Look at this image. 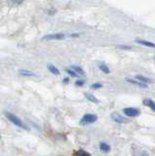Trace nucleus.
<instances>
[{
  "mask_svg": "<svg viewBox=\"0 0 155 156\" xmlns=\"http://www.w3.org/2000/svg\"><path fill=\"white\" fill-rule=\"evenodd\" d=\"M98 120V116L95 114H85L83 116V118L81 119V121H80V124L81 125H87V124H91V123H94V122H96Z\"/></svg>",
  "mask_w": 155,
  "mask_h": 156,
  "instance_id": "f257e3e1",
  "label": "nucleus"
},
{
  "mask_svg": "<svg viewBox=\"0 0 155 156\" xmlns=\"http://www.w3.org/2000/svg\"><path fill=\"white\" fill-rule=\"evenodd\" d=\"M6 116H7V118L9 119L10 121L12 122L13 124H15L16 126H18V127H21V128H25L23 123L21 121V119L17 117L16 115L10 113V112H6Z\"/></svg>",
  "mask_w": 155,
  "mask_h": 156,
  "instance_id": "f03ea898",
  "label": "nucleus"
},
{
  "mask_svg": "<svg viewBox=\"0 0 155 156\" xmlns=\"http://www.w3.org/2000/svg\"><path fill=\"white\" fill-rule=\"evenodd\" d=\"M65 35L63 33H55V34H48L43 36L42 40H63Z\"/></svg>",
  "mask_w": 155,
  "mask_h": 156,
  "instance_id": "7ed1b4c3",
  "label": "nucleus"
},
{
  "mask_svg": "<svg viewBox=\"0 0 155 156\" xmlns=\"http://www.w3.org/2000/svg\"><path fill=\"white\" fill-rule=\"evenodd\" d=\"M123 112L125 113L127 116H130V117H136V116H139L140 114V109L138 108H134V107H127L123 109Z\"/></svg>",
  "mask_w": 155,
  "mask_h": 156,
  "instance_id": "20e7f679",
  "label": "nucleus"
},
{
  "mask_svg": "<svg viewBox=\"0 0 155 156\" xmlns=\"http://www.w3.org/2000/svg\"><path fill=\"white\" fill-rule=\"evenodd\" d=\"M111 118H112L113 121H115L116 123H118V124H124V123H128V122H130L129 119L123 117L122 115L117 114V113H112V114H111Z\"/></svg>",
  "mask_w": 155,
  "mask_h": 156,
  "instance_id": "39448f33",
  "label": "nucleus"
},
{
  "mask_svg": "<svg viewBox=\"0 0 155 156\" xmlns=\"http://www.w3.org/2000/svg\"><path fill=\"white\" fill-rule=\"evenodd\" d=\"M136 43H138V44H140V45H143V46H146V47L155 48V43L149 42V41L141 40V39H136Z\"/></svg>",
  "mask_w": 155,
  "mask_h": 156,
  "instance_id": "423d86ee",
  "label": "nucleus"
},
{
  "mask_svg": "<svg viewBox=\"0 0 155 156\" xmlns=\"http://www.w3.org/2000/svg\"><path fill=\"white\" fill-rule=\"evenodd\" d=\"M126 81H127V82H129V83H131V84H134V85L139 86V87H141V88H147V85H146V84H144V83H141V82H140V81L136 80V79H130V78H127V79H126Z\"/></svg>",
  "mask_w": 155,
  "mask_h": 156,
  "instance_id": "0eeeda50",
  "label": "nucleus"
},
{
  "mask_svg": "<svg viewBox=\"0 0 155 156\" xmlns=\"http://www.w3.org/2000/svg\"><path fill=\"white\" fill-rule=\"evenodd\" d=\"M84 96H85V98L88 99V101H90L91 102H94V104H100V101L94 95L89 94V93H85Z\"/></svg>",
  "mask_w": 155,
  "mask_h": 156,
  "instance_id": "6e6552de",
  "label": "nucleus"
},
{
  "mask_svg": "<svg viewBox=\"0 0 155 156\" xmlns=\"http://www.w3.org/2000/svg\"><path fill=\"white\" fill-rule=\"evenodd\" d=\"M143 104L146 105V107H148L149 108H151L153 111H155V102L152 101V99H146L143 101Z\"/></svg>",
  "mask_w": 155,
  "mask_h": 156,
  "instance_id": "1a4fd4ad",
  "label": "nucleus"
},
{
  "mask_svg": "<svg viewBox=\"0 0 155 156\" xmlns=\"http://www.w3.org/2000/svg\"><path fill=\"white\" fill-rule=\"evenodd\" d=\"M71 68H72V70L74 72H76L77 74H79V75H84L85 74V71L83 70V69L80 67V66H77V65H72L71 66Z\"/></svg>",
  "mask_w": 155,
  "mask_h": 156,
  "instance_id": "9d476101",
  "label": "nucleus"
},
{
  "mask_svg": "<svg viewBox=\"0 0 155 156\" xmlns=\"http://www.w3.org/2000/svg\"><path fill=\"white\" fill-rule=\"evenodd\" d=\"M136 79L141 83H144V84H146V83H148V82H151L149 78L144 77V76H143V75H136Z\"/></svg>",
  "mask_w": 155,
  "mask_h": 156,
  "instance_id": "9b49d317",
  "label": "nucleus"
},
{
  "mask_svg": "<svg viewBox=\"0 0 155 156\" xmlns=\"http://www.w3.org/2000/svg\"><path fill=\"white\" fill-rule=\"evenodd\" d=\"M100 148L102 151H104V152H108L110 150V145H108L106 142H100Z\"/></svg>",
  "mask_w": 155,
  "mask_h": 156,
  "instance_id": "f8f14e48",
  "label": "nucleus"
},
{
  "mask_svg": "<svg viewBox=\"0 0 155 156\" xmlns=\"http://www.w3.org/2000/svg\"><path fill=\"white\" fill-rule=\"evenodd\" d=\"M48 69L50 71L52 72L53 74H55V75H60V71H59V69L56 67L55 65H48Z\"/></svg>",
  "mask_w": 155,
  "mask_h": 156,
  "instance_id": "ddd939ff",
  "label": "nucleus"
},
{
  "mask_svg": "<svg viewBox=\"0 0 155 156\" xmlns=\"http://www.w3.org/2000/svg\"><path fill=\"white\" fill-rule=\"evenodd\" d=\"M19 73L21 75H23V76H33L34 73L29 70H26V69H20L19 70Z\"/></svg>",
  "mask_w": 155,
  "mask_h": 156,
  "instance_id": "4468645a",
  "label": "nucleus"
},
{
  "mask_svg": "<svg viewBox=\"0 0 155 156\" xmlns=\"http://www.w3.org/2000/svg\"><path fill=\"white\" fill-rule=\"evenodd\" d=\"M99 67H100V69L102 70L103 72H104V73H109L110 72V70H109V68L107 67V65H104V64H100L99 65Z\"/></svg>",
  "mask_w": 155,
  "mask_h": 156,
  "instance_id": "2eb2a0df",
  "label": "nucleus"
},
{
  "mask_svg": "<svg viewBox=\"0 0 155 156\" xmlns=\"http://www.w3.org/2000/svg\"><path fill=\"white\" fill-rule=\"evenodd\" d=\"M74 156H90V154L84 150H77L74 152Z\"/></svg>",
  "mask_w": 155,
  "mask_h": 156,
  "instance_id": "dca6fc26",
  "label": "nucleus"
},
{
  "mask_svg": "<svg viewBox=\"0 0 155 156\" xmlns=\"http://www.w3.org/2000/svg\"><path fill=\"white\" fill-rule=\"evenodd\" d=\"M66 72L68 73L70 76H72V77H77L78 76V74L76 73V72H74L72 69H66Z\"/></svg>",
  "mask_w": 155,
  "mask_h": 156,
  "instance_id": "f3484780",
  "label": "nucleus"
},
{
  "mask_svg": "<svg viewBox=\"0 0 155 156\" xmlns=\"http://www.w3.org/2000/svg\"><path fill=\"white\" fill-rule=\"evenodd\" d=\"M103 87V84H100V83H95V84L91 85V88L92 89H100Z\"/></svg>",
  "mask_w": 155,
  "mask_h": 156,
  "instance_id": "a211bd4d",
  "label": "nucleus"
},
{
  "mask_svg": "<svg viewBox=\"0 0 155 156\" xmlns=\"http://www.w3.org/2000/svg\"><path fill=\"white\" fill-rule=\"evenodd\" d=\"M76 86H83L84 84H85V81H83V80H78V81H76Z\"/></svg>",
  "mask_w": 155,
  "mask_h": 156,
  "instance_id": "6ab92c4d",
  "label": "nucleus"
},
{
  "mask_svg": "<svg viewBox=\"0 0 155 156\" xmlns=\"http://www.w3.org/2000/svg\"><path fill=\"white\" fill-rule=\"evenodd\" d=\"M63 82H65V83H67V82H68V79H65V80H63Z\"/></svg>",
  "mask_w": 155,
  "mask_h": 156,
  "instance_id": "aec40b11",
  "label": "nucleus"
}]
</instances>
